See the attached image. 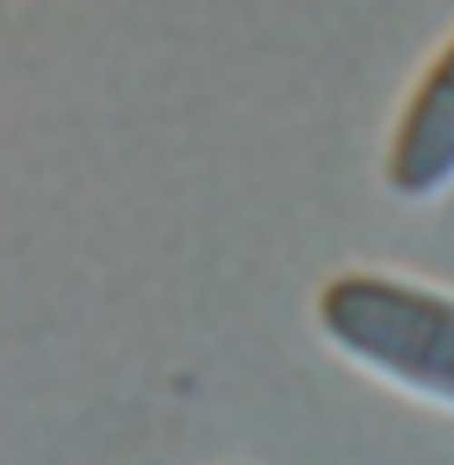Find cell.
I'll return each mask as SVG.
<instances>
[{"mask_svg":"<svg viewBox=\"0 0 454 465\" xmlns=\"http://www.w3.org/2000/svg\"><path fill=\"white\" fill-rule=\"evenodd\" d=\"M454 180V37L433 54L423 80L412 85L386 148V185L423 202Z\"/></svg>","mask_w":454,"mask_h":465,"instance_id":"2","label":"cell"},{"mask_svg":"<svg viewBox=\"0 0 454 465\" xmlns=\"http://www.w3.org/2000/svg\"><path fill=\"white\" fill-rule=\"evenodd\" d=\"M317 322L360 365L454 407V296L349 270L317 291Z\"/></svg>","mask_w":454,"mask_h":465,"instance_id":"1","label":"cell"}]
</instances>
